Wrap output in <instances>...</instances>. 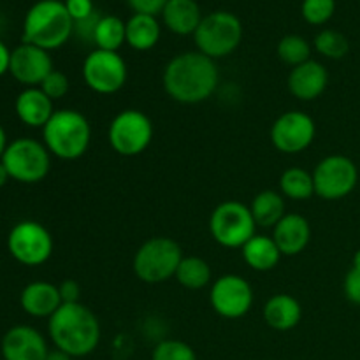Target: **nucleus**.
<instances>
[{"label": "nucleus", "instance_id": "f257e3e1", "mask_svg": "<svg viewBox=\"0 0 360 360\" xmlns=\"http://www.w3.org/2000/svg\"><path fill=\"white\" fill-rule=\"evenodd\" d=\"M169 97L181 104H199L210 98L218 86V67L200 51H186L165 65L162 76Z\"/></svg>", "mask_w": 360, "mask_h": 360}, {"label": "nucleus", "instance_id": "f03ea898", "mask_svg": "<svg viewBox=\"0 0 360 360\" xmlns=\"http://www.w3.org/2000/svg\"><path fill=\"white\" fill-rule=\"evenodd\" d=\"M48 333L58 350L70 357H86L101 343V323L95 313L81 302L62 304L49 316Z\"/></svg>", "mask_w": 360, "mask_h": 360}, {"label": "nucleus", "instance_id": "7ed1b4c3", "mask_svg": "<svg viewBox=\"0 0 360 360\" xmlns=\"http://www.w3.org/2000/svg\"><path fill=\"white\" fill-rule=\"evenodd\" d=\"M74 34V20L60 0H39L23 21V42L46 49H58Z\"/></svg>", "mask_w": 360, "mask_h": 360}, {"label": "nucleus", "instance_id": "20e7f679", "mask_svg": "<svg viewBox=\"0 0 360 360\" xmlns=\"http://www.w3.org/2000/svg\"><path fill=\"white\" fill-rule=\"evenodd\" d=\"M44 146L62 160H77L88 151L91 127L86 116L76 109H60L42 129Z\"/></svg>", "mask_w": 360, "mask_h": 360}, {"label": "nucleus", "instance_id": "39448f33", "mask_svg": "<svg viewBox=\"0 0 360 360\" xmlns=\"http://www.w3.org/2000/svg\"><path fill=\"white\" fill-rule=\"evenodd\" d=\"M183 260V250L171 238H151L139 246L134 255V273L141 281L150 285L164 283L176 276Z\"/></svg>", "mask_w": 360, "mask_h": 360}, {"label": "nucleus", "instance_id": "423d86ee", "mask_svg": "<svg viewBox=\"0 0 360 360\" xmlns=\"http://www.w3.org/2000/svg\"><path fill=\"white\" fill-rule=\"evenodd\" d=\"M197 49L210 58H224L234 53L243 39V25L236 14L229 11H214L197 27L195 34Z\"/></svg>", "mask_w": 360, "mask_h": 360}, {"label": "nucleus", "instance_id": "0eeeda50", "mask_svg": "<svg viewBox=\"0 0 360 360\" xmlns=\"http://www.w3.org/2000/svg\"><path fill=\"white\" fill-rule=\"evenodd\" d=\"M11 179L25 185H34L48 176L51 167V153L39 141L20 137L7 146L2 157Z\"/></svg>", "mask_w": 360, "mask_h": 360}, {"label": "nucleus", "instance_id": "6e6552de", "mask_svg": "<svg viewBox=\"0 0 360 360\" xmlns=\"http://www.w3.org/2000/svg\"><path fill=\"white\" fill-rule=\"evenodd\" d=\"M255 220L246 204L225 200L210 217V232L224 248H243L255 236Z\"/></svg>", "mask_w": 360, "mask_h": 360}, {"label": "nucleus", "instance_id": "1a4fd4ad", "mask_svg": "<svg viewBox=\"0 0 360 360\" xmlns=\"http://www.w3.org/2000/svg\"><path fill=\"white\" fill-rule=\"evenodd\" d=\"M112 150L122 157H137L153 141V123L137 109H125L112 118L108 130Z\"/></svg>", "mask_w": 360, "mask_h": 360}, {"label": "nucleus", "instance_id": "9d476101", "mask_svg": "<svg viewBox=\"0 0 360 360\" xmlns=\"http://www.w3.org/2000/svg\"><path fill=\"white\" fill-rule=\"evenodd\" d=\"M7 248L13 259L23 266H42L53 253V238L39 221L23 220L11 229Z\"/></svg>", "mask_w": 360, "mask_h": 360}, {"label": "nucleus", "instance_id": "9b49d317", "mask_svg": "<svg viewBox=\"0 0 360 360\" xmlns=\"http://www.w3.org/2000/svg\"><path fill=\"white\" fill-rule=\"evenodd\" d=\"M357 181V165L345 155L326 157L313 171L315 193L326 200L345 199L354 192Z\"/></svg>", "mask_w": 360, "mask_h": 360}, {"label": "nucleus", "instance_id": "f8f14e48", "mask_svg": "<svg viewBox=\"0 0 360 360\" xmlns=\"http://www.w3.org/2000/svg\"><path fill=\"white\" fill-rule=\"evenodd\" d=\"M127 76V63L118 51L94 49L83 62V79L95 94H116L125 86Z\"/></svg>", "mask_w": 360, "mask_h": 360}, {"label": "nucleus", "instance_id": "ddd939ff", "mask_svg": "<svg viewBox=\"0 0 360 360\" xmlns=\"http://www.w3.org/2000/svg\"><path fill=\"white\" fill-rule=\"evenodd\" d=\"M316 136V125L302 111H287L271 127V141L281 153L295 155L308 150Z\"/></svg>", "mask_w": 360, "mask_h": 360}, {"label": "nucleus", "instance_id": "4468645a", "mask_svg": "<svg viewBox=\"0 0 360 360\" xmlns=\"http://www.w3.org/2000/svg\"><path fill=\"white\" fill-rule=\"evenodd\" d=\"M210 301L214 311L229 320L245 316L252 309L253 288L238 274H225L213 283Z\"/></svg>", "mask_w": 360, "mask_h": 360}, {"label": "nucleus", "instance_id": "2eb2a0df", "mask_svg": "<svg viewBox=\"0 0 360 360\" xmlns=\"http://www.w3.org/2000/svg\"><path fill=\"white\" fill-rule=\"evenodd\" d=\"M51 70H55L51 56L39 46L23 42L11 51L9 72L23 86H41V83Z\"/></svg>", "mask_w": 360, "mask_h": 360}, {"label": "nucleus", "instance_id": "dca6fc26", "mask_svg": "<svg viewBox=\"0 0 360 360\" xmlns=\"http://www.w3.org/2000/svg\"><path fill=\"white\" fill-rule=\"evenodd\" d=\"M0 350L4 360H46L49 354L44 336L28 326H16L7 330Z\"/></svg>", "mask_w": 360, "mask_h": 360}, {"label": "nucleus", "instance_id": "f3484780", "mask_svg": "<svg viewBox=\"0 0 360 360\" xmlns=\"http://www.w3.org/2000/svg\"><path fill=\"white\" fill-rule=\"evenodd\" d=\"M329 84V72L316 60H308L301 65L294 67L288 74V91L299 101H315L326 91Z\"/></svg>", "mask_w": 360, "mask_h": 360}, {"label": "nucleus", "instance_id": "a211bd4d", "mask_svg": "<svg viewBox=\"0 0 360 360\" xmlns=\"http://www.w3.org/2000/svg\"><path fill=\"white\" fill-rule=\"evenodd\" d=\"M273 239L281 255H299L304 252L311 239V227L302 214H285L273 227Z\"/></svg>", "mask_w": 360, "mask_h": 360}, {"label": "nucleus", "instance_id": "6ab92c4d", "mask_svg": "<svg viewBox=\"0 0 360 360\" xmlns=\"http://www.w3.org/2000/svg\"><path fill=\"white\" fill-rule=\"evenodd\" d=\"M20 304L27 315L35 319H49L63 304L56 285L48 281H34L27 285L20 295Z\"/></svg>", "mask_w": 360, "mask_h": 360}, {"label": "nucleus", "instance_id": "aec40b11", "mask_svg": "<svg viewBox=\"0 0 360 360\" xmlns=\"http://www.w3.org/2000/svg\"><path fill=\"white\" fill-rule=\"evenodd\" d=\"M14 109H16L18 118L32 129H44L49 118L55 115L53 101L39 86L25 88L18 95Z\"/></svg>", "mask_w": 360, "mask_h": 360}, {"label": "nucleus", "instance_id": "412c9836", "mask_svg": "<svg viewBox=\"0 0 360 360\" xmlns=\"http://www.w3.org/2000/svg\"><path fill=\"white\" fill-rule=\"evenodd\" d=\"M165 27L178 35L195 34L202 21L200 7L195 0H169L162 11Z\"/></svg>", "mask_w": 360, "mask_h": 360}, {"label": "nucleus", "instance_id": "4be33fe9", "mask_svg": "<svg viewBox=\"0 0 360 360\" xmlns=\"http://www.w3.org/2000/svg\"><path fill=\"white\" fill-rule=\"evenodd\" d=\"M302 308L295 297L276 294L264 306V320L274 330H290L301 322Z\"/></svg>", "mask_w": 360, "mask_h": 360}, {"label": "nucleus", "instance_id": "5701e85b", "mask_svg": "<svg viewBox=\"0 0 360 360\" xmlns=\"http://www.w3.org/2000/svg\"><path fill=\"white\" fill-rule=\"evenodd\" d=\"M241 250L246 266H250L255 271H260V273L274 269L280 264V248L276 246L274 239L267 238V236L255 234Z\"/></svg>", "mask_w": 360, "mask_h": 360}, {"label": "nucleus", "instance_id": "b1692460", "mask_svg": "<svg viewBox=\"0 0 360 360\" xmlns=\"http://www.w3.org/2000/svg\"><path fill=\"white\" fill-rule=\"evenodd\" d=\"M127 44L137 51H148L155 48L160 39V25L157 18L150 14L136 13L127 21Z\"/></svg>", "mask_w": 360, "mask_h": 360}, {"label": "nucleus", "instance_id": "393cba45", "mask_svg": "<svg viewBox=\"0 0 360 360\" xmlns=\"http://www.w3.org/2000/svg\"><path fill=\"white\" fill-rule=\"evenodd\" d=\"M250 211L259 227H274L285 217V200L274 190H264L252 200Z\"/></svg>", "mask_w": 360, "mask_h": 360}, {"label": "nucleus", "instance_id": "a878e982", "mask_svg": "<svg viewBox=\"0 0 360 360\" xmlns=\"http://www.w3.org/2000/svg\"><path fill=\"white\" fill-rule=\"evenodd\" d=\"M125 21L118 16H101L94 32V42L97 49L104 51H118L127 42Z\"/></svg>", "mask_w": 360, "mask_h": 360}, {"label": "nucleus", "instance_id": "bb28decb", "mask_svg": "<svg viewBox=\"0 0 360 360\" xmlns=\"http://www.w3.org/2000/svg\"><path fill=\"white\" fill-rule=\"evenodd\" d=\"M176 280L188 290H200L211 281V267L200 257H183L176 271Z\"/></svg>", "mask_w": 360, "mask_h": 360}, {"label": "nucleus", "instance_id": "cd10ccee", "mask_svg": "<svg viewBox=\"0 0 360 360\" xmlns=\"http://www.w3.org/2000/svg\"><path fill=\"white\" fill-rule=\"evenodd\" d=\"M280 190L292 200H308L309 197L315 195L313 174L301 167L287 169L280 178Z\"/></svg>", "mask_w": 360, "mask_h": 360}, {"label": "nucleus", "instance_id": "c85d7f7f", "mask_svg": "<svg viewBox=\"0 0 360 360\" xmlns=\"http://www.w3.org/2000/svg\"><path fill=\"white\" fill-rule=\"evenodd\" d=\"M278 56H280L281 62L294 69V67L311 60L309 58L311 56V46L302 35L288 34L278 42Z\"/></svg>", "mask_w": 360, "mask_h": 360}, {"label": "nucleus", "instance_id": "c756f323", "mask_svg": "<svg viewBox=\"0 0 360 360\" xmlns=\"http://www.w3.org/2000/svg\"><path fill=\"white\" fill-rule=\"evenodd\" d=\"M315 49L322 56L330 60H341L350 51V41L341 32L326 28L315 37Z\"/></svg>", "mask_w": 360, "mask_h": 360}, {"label": "nucleus", "instance_id": "7c9ffc66", "mask_svg": "<svg viewBox=\"0 0 360 360\" xmlns=\"http://www.w3.org/2000/svg\"><path fill=\"white\" fill-rule=\"evenodd\" d=\"M151 360H197V355L185 341L164 340L153 348Z\"/></svg>", "mask_w": 360, "mask_h": 360}, {"label": "nucleus", "instance_id": "2f4dec72", "mask_svg": "<svg viewBox=\"0 0 360 360\" xmlns=\"http://www.w3.org/2000/svg\"><path fill=\"white\" fill-rule=\"evenodd\" d=\"M334 13H336V0H302L301 14L308 23H327Z\"/></svg>", "mask_w": 360, "mask_h": 360}, {"label": "nucleus", "instance_id": "473e14b6", "mask_svg": "<svg viewBox=\"0 0 360 360\" xmlns=\"http://www.w3.org/2000/svg\"><path fill=\"white\" fill-rule=\"evenodd\" d=\"M39 88H41V90L44 91L53 102H55L58 101V98L65 97L67 91H69L70 88V83H69V77H67L62 70H51Z\"/></svg>", "mask_w": 360, "mask_h": 360}, {"label": "nucleus", "instance_id": "72a5a7b5", "mask_svg": "<svg viewBox=\"0 0 360 360\" xmlns=\"http://www.w3.org/2000/svg\"><path fill=\"white\" fill-rule=\"evenodd\" d=\"M65 7L69 11L70 18L74 20V23L86 20V18H90L95 13L91 0H65Z\"/></svg>", "mask_w": 360, "mask_h": 360}, {"label": "nucleus", "instance_id": "f704fd0d", "mask_svg": "<svg viewBox=\"0 0 360 360\" xmlns=\"http://www.w3.org/2000/svg\"><path fill=\"white\" fill-rule=\"evenodd\" d=\"M343 290L348 301L360 306V269L352 267V269L348 271L347 278H345Z\"/></svg>", "mask_w": 360, "mask_h": 360}, {"label": "nucleus", "instance_id": "c9c22d12", "mask_svg": "<svg viewBox=\"0 0 360 360\" xmlns=\"http://www.w3.org/2000/svg\"><path fill=\"white\" fill-rule=\"evenodd\" d=\"M127 2H129V6L132 7L136 13L155 16V14L158 13L162 14V11H164L165 4H167L169 0H127Z\"/></svg>", "mask_w": 360, "mask_h": 360}, {"label": "nucleus", "instance_id": "e433bc0d", "mask_svg": "<svg viewBox=\"0 0 360 360\" xmlns=\"http://www.w3.org/2000/svg\"><path fill=\"white\" fill-rule=\"evenodd\" d=\"M60 297H62L63 304H74V302H79L81 295V287L76 280H65L58 285Z\"/></svg>", "mask_w": 360, "mask_h": 360}, {"label": "nucleus", "instance_id": "4c0bfd02", "mask_svg": "<svg viewBox=\"0 0 360 360\" xmlns=\"http://www.w3.org/2000/svg\"><path fill=\"white\" fill-rule=\"evenodd\" d=\"M9 60H11V51L7 49V46L0 41V76L9 70Z\"/></svg>", "mask_w": 360, "mask_h": 360}, {"label": "nucleus", "instance_id": "58836bf2", "mask_svg": "<svg viewBox=\"0 0 360 360\" xmlns=\"http://www.w3.org/2000/svg\"><path fill=\"white\" fill-rule=\"evenodd\" d=\"M7 146H9V143H7V134H6V130H4V127L0 125V160H2Z\"/></svg>", "mask_w": 360, "mask_h": 360}, {"label": "nucleus", "instance_id": "ea45409f", "mask_svg": "<svg viewBox=\"0 0 360 360\" xmlns=\"http://www.w3.org/2000/svg\"><path fill=\"white\" fill-rule=\"evenodd\" d=\"M46 360H72V357H70V355H67L65 352H62V350H58V348H56L55 352H49L48 359H46Z\"/></svg>", "mask_w": 360, "mask_h": 360}, {"label": "nucleus", "instance_id": "a19ab883", "mask_svg": "<svg viewBox=\"0 0 360 360\" xmlns=\"http://www.w3.org/2000/svg\"><path fill=\"white\" fill-rule=\"evenodd\" d=\"M9 179H11L9 172H7L6 165H4V164H2V160H0V188H2V186L6 185V183L9 181Z\"/></svg>", "mask_w": 360, "mask_h": 360}, {"label": "nucleus", "instance_id": "79ce46f5", "mask_svg": "<svg viewBox=\"0 0 360 360\" xmlns=\"http://www.w3.org/2000/svg\"><path fill=\"white\" fill-rule=\"evenodd\" d=\"M354 267L355 269H360V250H357V253L354 255Z\"/></svg>", "mask_w": 360, "mask_h": 360}]
</instances>
